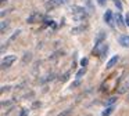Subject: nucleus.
Instances as JSON below:
<instances>
[{
	"label": "nucleus",
	"instance_id": "obj_1",
	"mask_svg": "<svg viewBox=\"0 0 129 116\" xmlns=\"http://www.w3.org/2000/svg\"><path fill=\"white\" fill-rule=\"evenodd\" d=\"M72 15H74V19L75 21H82V19H86L87 18V13L83 7H79V6H75L72 8Z\"/></svg>",
	"mask_w": 129,
	"mask_h": 116
},
{
	"label": "nucleus",
	"instance_id": "obj_2",
	"mask_svg": "<svg viewBox=\"0 0 129 116\" xmlns=\"http://www.w3.org/2000/svg\"><path fill=\"white\" fill-rule=\"evenodd\" d=\"M107 51H108V46H107V44H99V46H94V48H93V54L100 55L101 58L106 55Z\"/></svg>",
	"mask_w": 129,
	"mask_h": 116
},
{
	"label": "nucleus",
	"instance_id": "obj_3",
	"mask_svg": "<svg viewBox=\"0 0 129 116\" xmlns=\"http://www.w3.org/2000/svg\"><path fill=\"white\" fill-rule=\"evenodd\" d=\"M14 61H15V55H7V57H4L3 60H2V68L6 69V68H9V66H11Z\"/></svg>",
	"mask_w": 129,
	"mask_h": 116
},
{
	"label": "nucleus",
	"instance_id": "obj_4",
	"mask_svg": "<svg viewBox=\"0 0 129 116\" xmlns=\"http://www.w3.org/2000/svg\"><path fill=\"white\" fill-rule=\"evenodd\" d=\"M64 3H67V0H47V3H46V8L50 10V8H54V7H58V6L64 4Z\"/></svg>",
	"mask_w": 129,
	"mask_h": 116
},
{
	"label": "nucleus",
	"instance_id": "obj_5",
	"mask_svg": "<svg viewBox=\"0 0 129 116\" xmlns=\"http://www.w3.org/2000/svg\"><path fill=\"white\" fill-rule=\"evenodd\" d=\"M112 19H114L112 11H111V10H107L106 13H104V22H106V24H108L110 26H114V24H112Z\"/></svg>",
	"mask_w": 129,
	"mask_h": 116
},
{
	"label": "nucleus",
	"instance_id": "obj_6",
	"mask_svg": "<svg viewBox=\"0 0 129 116\" xmlns=\"http://www.w3.org/2000/svg\"><path fill=\"white\" fill-rule=\"evenodd\" d=\"M128 90H129V79H126L125 82H122V83H121V86L118 87V93L123 94V93H126Z\"/></svg>",
	"mask_w": 129,
	"mask_h": 116
},
{
	"label": "nucleus",
	"instance_id": "obj_7",
	"mask_svg": "<svg viewBox=\"0 0 129 116\" xmlns=\"http://www.w3.org/2000/svg\"><path fill=\"white\" fill-rule=\"evenodd\" d=\"M118 43H119L122 47H129V36H128V35L119 36V39H118Z\"/></svg>",
	"mask_w": 129,
	"mask_h": 116
},
{
	"label": "nucleus",
	"instance_id": "obj_8",
	"mask_svg": "<svg viewBox=\"0 0 129 116\" xmlns=\"http://www.w3.org/2000/svg\"><path fill=\"white\" fill-rule=\"evenodd\" d=\"M40 19H42V15H40L39 13H34L28 19H26V22H28V24H34V22H38V21H40Z\"/></svg>",
	"mask_w": 129,
	"mask_h": 116
},
{
	"label": "nucleus",
	"instance_id": "obj_9",
	"mask_svg": "<svg viewBox=\"0 0 129 116\" xmlns=\"http://www.w3.org/2000/svg\"><path fill=\"white\" fill-rule=\"evenodd\" d=\"M118 60H119V57H118V55H114V57H112V58H111V60H110V61H108V62H107V65H106V68H107V69H111V68H112V66H114V65H115V64H117V62H118Z\"/></svg>",
	"mask_w": 129,
	"mask_h": 116
},
{
	"label": "nucleus",
	"instance_id": "obj_10",
	"mask_svg": "<svg viewBox=\"0 0 129 116\" xmlns=\"http://www.w3.org/2000/svg\"><path fill=\"white\" fill-rule=\"evenodd\" d=\"M104 36H106V33L101 30V32H99V35L96 36V39H94V41H96V46H99V44H103V39H104Z\"/></svg>",
	"mask_w": 129,
	"mask_h": 116
},
{
	"label": "nucleus",
	"instance_id": "obj_11",
	"mask_svg": "<svg viewBox=\"0 0 129 116\" xmlns=\"http://www.w3.org/2000/svg\"><path fill=\"white\" fill-rule=\"evenodd\" d=\"M123 17L121 15V14H117V17H115V21H117V24H118V26L119 28H123V25H125V21H123Z\"/></svg>",
	"mask_w": 129,
	"mask_h": 116
},
{
	"label": "nucleus",
	"instance_id": "obj_12",
	"mask_svg": "<svg viewBox=\"0 0 129 116\" xmlns=\"http://www.w3.org/2000/svg\"><path fill=\"white\" fill-rule=\"evenodd\" d=\"M83 30H86V26H75V28H72V30H71V33L72 35H78V33H81V32H83Z\"/></svg>",
	"mask_w": 129,
	"mask_h": 116
},
{
	"label": "nucleus",
	"instance_id": "obj_13",
	"mask_svg": "<svg viewBox=\"0 0 129 116\" xmlns=\"http://www.w3.org/2000/svg\"><path fill=\"white\" fill-rule=\"evenodd\" d=\"M112 110H114V106H110V108H106V109L103 110V113H101V116H110L112 113Z\"/></svg>",
	"mask_w": 129,
	"mask_h": 116
},
{
	"label": "nucleus",
	"instance_id": "obj_14",
	"mask_svg": "<svg viewBox=\"0 0 129 116\" xmlns=\"http://www.w3.org/2000/svg\"><path fill=\"white\" fill-rule=\"evenodd\" d=\"M115 101H117V97H111V98H108L107 99V102H106V105H107V108H110V106H112V105L115 104Z\"/></svg>",
	"mask_w": 129,
	"mask_h": 116
},
{
	"label": "nucleus",
	"instance_id": "obj_15",
	"mask_svg": "<svg viewBox=\"0 0 129 116\" xmlns=\"http://www.w3.org/2000/svg\"><path fill=\"white\" fill-rule=\"evenodd\" d=\"M85 73H86V69H85V68L79 69V71H78V73H76V77H78V79H81V77L83 76Z\"/></svg>",
	"mask_w": 129,
	"mask_h": 116
},
{
	"label": "nucleus",
	"instance_id": "obj_16",
	"mask_svg": "<svg viewBox=\"0 0 129 116\" xmlns=\"http://www.w3.org/2000/svg\"><path fill=\"white\" fill-rule=\"evenodd\" d=\"M7 26H9V24H7L6 21H3V22H2V33H4V32H6V28H7Z\"/></svg>",
	"mask_w": 129,
	"mask_h": 116
},
{
	"label": "nucleus",
	"instance_id": "obj_17",
	"mask_svg": "<svg viewBox=\"0 0 129 116\" xmlns=\"http://www.w3.org/2000/svg\"><path fill=\"white\" fill-rule=\"evenodd\" d=\"M70 113H71V109H67V110H64V112H61L60 115H57V116H70Z\"/></svg>",
	"mask_w": 129,
	"mask_h": 116
},
{
	"label": "nucleus",
	"instance_id": "obj_18",
	"mask_svg": "<svg viewBox=\"0 0 129 116\" xmlns=\"http://www.w3.org/2000/svg\"><path fill=\"white\" fill-rule=\"evenodd\" d=\"M114 3H115V6H117V8H118V10H122V4H121V2H119V0H114Z\"/></svg>",
	"mask_w": 129,
	"mask_h": 116
},
{
	"label": "nucleus",
	"instance_id": "obj_19",
	"mask_svg": "<svg viewBox=\"0 0 129 116\" xmlns=\"http://www.w3.org/2000/svg\"><path fill=\"white\" fill-rule=\"evenodd\" d=\"M81 64H82V66H83V68H85V66H86V65H87V58H82V61H81Z\"/></svg>",
	"mask_w": 129,
	"mask_h": 116
},
{
	"label": "nucleus",
	"instance_id": "obj_20",
	"mask_svg": "<svg viewBox=\"0 0 129 116\" xmlns=\"http://www.w3.org/2000/svg\"><path fill=\"white\" fill-rule=\"evenodd\" d=\"M26 115H28V110H26V109H22V110H21V115H20V116H26Z\"/></svg>",
	"mask_w": 129,
	"mask_h": 116
},
{
	"label": "nucleus",
	"instance_id": "obj_21",
	"mask_svg": "<svg viewBox=\"0 0 129 116\" xmlns=\"http://www.w3.org/2000/svg\"><path fill=\"white\" fill-rule=\"evenodd\" d=\"M125 24L129 26V14H126V15H125Z\"/></svg>",
	"mask_w": 129,
	"mask_h": 116
},
{
	"label": "nucleus",
	"instance_id": "obj_22",
	"mask_svg": "<svg viewBox=\"0 0 129 116\" xmlns=\"http://www.w3.org/2000/svg\"><path fill=\"white\" fill-rule=\"evenodd\" d=\"M40 105H42V104H40V102H35V104H34V108H39Z\"/></svg>",
	"mask_w": 129,
	"mask_h": 116
},
{
	"label": "nucleus",
	"instance_id": "obj_23",
	"mask_svg": "<svg viewBox=\"0 0 129 116\" xmlns=\"http://www.w3.org/2000/svg\"><path fill=\"white\" fill-rule=\"evenodd\" d=\"M9 88H10V87H2V93H4V91L9 90Z\"/></svg>",
	"mask_w": 129,
	"mask_h": 116
},
{
	"label": "nucleus",
	"instance_id": "obj_24",
	"mask_svg": "<svg viewBox=\"0 0 129 116\" xmlns=\"http://www.w3.org/2000/svg\"><path fill=\"white\" fill-rule=\"evenodd\" d=\"M99 2V4H104V2H106V0H97Z\"/></svg>",
	"mask_w": 129,
	"mask_h": 116
},
{
	"label": "nucleus",
	"instance_id": "obj_25",
	"mask_svg": "<svg viewBox=\"0 0 129 116\" xmlns=\"http://www.w3.org/2000/svg\"><path fill=\"white\" fill-rule=\"evenodd\" d=\"M4 3H6V0H2V6H4Z\"/></svg>",
	"mask_w": 129,
	"mask_h": 116
}]
</instances>
